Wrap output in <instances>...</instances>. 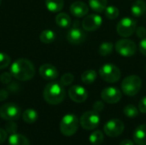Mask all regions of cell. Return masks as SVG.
<instances>
[{"mask_svg": "<svg viewBox=\"0 0 146 145\" xmlns=\"http://www.w3.org/2000/svg\"><path fill=\"white\" fill-rule=\"evenodd\" d=\"M10 57L3 52H0V69L7 68L10 64Z\"/></svg>", "mask_w": 146, "mask_h": 145, "instance_id": "obj_31", "label": "cell"}, {"mask_svg": "<svg viewBox=\"0 0 146 145\" xmlns=\"http://www.w3.org/2000/svg\"><path fill=\"white\" fill-rule=\"evenodd\" d=\"M89 6L92 10L102 13L107 7V0H89Z\"/></svg>", "mask_w": 146, "mask_h": 145, "instance_id": "obj_22", "label": "cell"}, {"mask_svg": "<svg viewBox=\"0 0 146 145\" xmlns=\"http://www.w3.org/2000/svg\"><path fill=\"white\" fill-rule=\"evenodd\" d=\"M97 72L93 69H89L85 71L81 75V81L86 85L92 84L97 79Z\"/></svg>", "mask_w": 146, "mask_h": 145, "instance_id": "obj_24", "label": "cell"}, {"mask_svg": "<svg viewBox=\"0 0 146 145\" xmlns=\"http://www.w3.org/2000/svg\"><path fill=\"white\" fill-rule=\"evenodd\" d=\"M136 33L137 36L140 38H145L146 36V29L144 26H139L138 28H136Z\"/></svg>", "mask_w": 146, "mask_h": 145, "instance_id": "obj_36", "label": "cell"}, {"mask_svg": "<svg viewBox=\"0 0 146 145\" xmlns=\"http://www.w3.org/2000/svg\"><path fill=\"white\" fill-rule=\"evenodd\" d=\"M38 72L40 76L46 80H53L58 77V71L56 68L50 63L43 64L39 68Z\"/></svg>", "mask_w": 146, "mask_h": 145, "instance_id": "obj_15", "label": "cell"}, {"mask_svg": "<svg viewBox=\"0 0 146 145\" xmlns=\"http://www.w3.org/2000/svg\"><path fill=\"white\" fill-rule=\"evenodd\" d=\"M100 77L108 83L117 82L121 76V70L115 65L111 63H107L103 65L99 69Z\"/></svg>", "mask_w": 146, "mask_h": 145, "instance_id": "obj_5", "label": "cell"}, {"mask_svg": "<svg viewBox=\"0 0 146 145\" xmlns=\"http://www.w3.org/2000/svg\"><path fill=\"white\" fill-rule=\"evenodd\" d=\"M12 74L10 73H3L1 74L0 76V80L3 84H8L11 81V79H12Z\"/></svg>", "mask_w": 146, "mask_h": 145, "instance_id": "obj_33", "label": "cell"}, {"mask_svg": "<svg viewBox=\"0 0 146 145\" xmlns=\"http://www.w3.org/2000/svg\"><path fill=\"white\" fill-rule=\"evenodd\" d=\"M123 113L128 118H135L139 115V109L134 105L128 104L124 108Z\"/></svg>", "mask_w": 146, "mask_h": 145, "instance_id": "obj_29", "label": "cell"}, {"mask_svg": "<svg viewBox=\"0 0 146 145\" xmlns=\"http://www.w3.org/2000/svg\"><path fill=\"white\" fill-rule=\"evenodd\" d=\"M120 145H134L133 142L130 139H125L123 141H121V143L120 144Z\"/></svg>", "mask_w": 146, "mask_h": 145, "instance_id": "obj_40", "label": "cell"}, {"mask_svg": "<svg viewBox=\"0 0 146 145\" xmlns=\"http://www.w3.org/2000/svg\"><path fill=\"white\" fill-rule=\"evenodd\" d=\"M133 138L137 145H146V125L139 126L134 130Z\"/></svg>", "mask_w": 146, "mask_h": 145, "instance_id": "obj_17", "label": "cell"}, {"mask_svg": "<svg viewBox=\"0 0 146 145\" xmlns=\"http://www.w3.org/2000/svg\"><path fill=\"white\" fill-rule=\"evenodd\" d=\"M88 11H89V7L87 6L86 3L81 1H76L73 3L70 6L71 14L77 18L85 17L88 14Z\"/></svg>", "mask_w": 146, "mask_h": 145, "instance_id": "obj_16", "label": "cell"}, {"mask_svg": "<svg viewBox=\"0 0 146 145\" xmlns=\"http://www.w3.org/2000/svg\"><path fill=\"white\" fill-rule=\"evenodd\" d=\"M104 138V135L103 132L100 130H97L90 135L89 141L92 145H100L103 143Z\"/></svg>", "mask_w": 146, "mask_h": 145, "instance_id": "obj_27", "label": "cell"}, {"mask_svg": "<svg viewBox=\"0 0 146 145\" xmlns=\"http://www.w3.org/2000/svg\"><path fill=\"white\" fill-rule=\"evenodd\" d=\"M56 23L62 28H68L71 25V18L66 13H60L56 16Z\"/></svg>", "mask_w": 146, "mask_h": 145, "instance_id": "obj_21", "label": "cell"}, {"mask_svg": "<svg viewBox=\"0 0 146 145\" xmlns=\"http://www.w3.org/2000/svg\"><path fill=\"white\" fill-rule=\"evenodd\" d=\"M136 28H137L136 21L130 17H125L121 19L116 26V31L118 34L123 38H128L132 36L135 32Z\"/></svg>", "mask_w": 146, "mask_h": 145, "instance_id": "obj_6", "label": "cell"}, {"mask_svg": "<svg viewBox=\"0 0 146 145\" xmlns=\"http://www.w3.org/2000/svg\"><path fill=\"white\" fill-rule=\"evenodd\" d=\"M79 26H80L79 21H75V22L74 23L73 27L70 28L68 32L67 38H68V41L70 44H81L82 42H84L85 39H86V34L84 32L83 30H81Z\"/></svg>", "mask_w": 146, "mask_h": 145, "instance_id": "obj_11", "label": "cell"}, {"mask_svg": "<svg viewBox=\"0 0 146 145\" xmlns=\"http://www.w3.org/2000/svg\"><path fill=\"white\" fill-rule=\"evenodd\" d=\"M80 126L87 131L96 129L100 123V117L98 113L92 111H87L84 113L80 120Z\"/></svg>", "mask_w": 146, "mask_h": 145, "instance_id": "obj_8", "label": "cell"}, {"mask_svg": "<svg viewBox=\"0 0 146 145\" xmlns=\"http://www.w3.org/2000/svg\"><path fill=\"white\" fill-rule=\"evenodd\" d=\"M10 73L15 79L20 81H27L34 77L35 68L29 60L21 58L12 63L10 67Z\"/></svg>", "mask_w": 146, "mask_h": 145, "instance_id": "obj_1", "label": "cell"}, {"mask_svg": "<svg viewBox=\"0 0 146 145\" xmlns=\"http://www.w3.org/2000/svg\"><path fill=\"white\" fill-rule=\"evenodd\" d=\"M79 127V120L76 115L68 114L64 115L60 123V131L66 137H71L76 133Z\"/></svg>", "mask_w": 146, "mask_h": 145, "instance_id": "obj_4", "label": "cell"}, {"mask_svg": "<svg viewBox=\"0 0 146 145\" xmlns=\"http://www.w3.org/2000/svg\"><path fill=\"white\" fill-rule=\"evenodd\" d=\"M39 39L44 44H51L56 39V33L50 29L44 30L39 35Z\"/></svg>", "mask_w": 146, "mask_h": 145, "instance_id": "obj_23", "label": "cell"}, {"mask_svg": "<svg viewBox=\"0 0 146 145\" xmlns=\"http://www.w3.org/2000/svg\"><path fill=\"white\" fill-rule=\"evenodd\" d=\"M139 109L141 113L146 114V97H144L139 103Z\"/></svg>", "mask_w": 146, "mask_h": 145, "instance_id": "obj_35", "label": "cell"}, {"mask_svg": "<svg viewBox=\"0 0 146 145\" xmlns=\"http://www.w3.org/2000/svg\"><path fill=\"white\" fill-rule=\"evenodd\" d=\"M142 86V80L137 75H128L121 83V90L124 94L129 97L137 95Z\"/></svg>", "mask_w": 146, "mask_h": 145, "instance_id": "obj_3", "label": "cell"}, {"mask_svg": "<svg viewBox=\"0 0 146 145\" xmlns=\"http://www.w3.org/2000/svg\"><path fill=\"white\" fill-rule=\"evenodd\" d=\"M74 80V77L72 73H64L62 77H61V79H60V83L63 85V86H66V85H71Z\"/></svg>", "mask_w": 146, "mask_h": 145, "instance_id": "obj_30", "label": "cell"}, {"mask_svg": "<svg viewBox=\"0 0 146 145\" xmlns=\"http://www.w3.org/2000/svg\"><path fill=\"white\" fill-rule=\"evenodd\" d=\"M104 13H105V16L108 19L115 20L119 16L120 11L115 6H108V7H106L105 10H104Z\"/></svg>", "mask_w": 146, "mask_h": 145, "instance_id": "obj_28", "label": "cell"}, {"mask_svg": "<svg viewBox=\"0 0 146 145\" xmlns=\"http://www.w3.org/2000/svg\"><path fill=\"white\" fill-rule=\"evenodd\" d=\"M115 50L119 53L121 56L124 57H130L135 55L137 51V45L136 44L127 38H122L116 42L115 44Z\"/></svg>", "mask_w": 146, "mask_h": 145, "instance_id": "obj_7", "label": "cell"}, {"mask_svg": "<svg viewBox=\"0 0 146 145\" xmlns=\"http://www.w3.org/2000/svg\"><path fill=\"white\" fill-rule=\"evenodd\" d=\"M145 73H146V66H145Z\"/></svg>", "mask_w": 146, "mask_h": 145, "instance_id": "obj_42", "label": "cell"}, {"mask_svg": "<svg viewBox=\"0 0 146 145\" xmlns=\"http://www.w3.org/2000/svg\"><path fill=\"white\" fill-rule=\"evenodd\" d=\"M38 113L34 109H28L25 110L24 113L22 114V119L27 124L34 123L38 120Z\"/></svg>", "mask_w": 146, "mask_h": 145, "instance_id": "obj_25", "label": "cell"}, {"mask_svg": "<svg viewBox=\"0 0 146 145\" xmlns=\"http://www.w3.org/2000/svg\"><path fill=\"white\" fill-rule=\"evenodd\" d=\"M104 109V104L102 101H97L95 102V103L93 104V110L97 113H99L101 111H103V109Z\"/></svg>", "mask_w": 146, "mask_h": 145, "instance_id": "obj_34", "label": "cell"}, {"mask_svg": "<svg viewBox=\"0 0 146 145\" xmlns=\"http://www.w3.org/2000/svg\"><path fill=\"white\" fill-rule=\"evenodd\" d=\"M1 2H2V0H0V4H1Z\"/></svg>", "mask_w": 146, "mask_h": 145, "instance_id": "obj_41", "label": "cell"}, {"mask_svg": "<svg viewBox=\"0 0 146 145\" xmlns=\"http://www.w3.org/2000/svg\"><path fill=\"white\" fill-rule=\"evenodd\" d=\"M102 22L103 19L99 15H86L84 20L82 21V28L87 32H93L100 27Z\"/></svg>", "mask_w": 146, "mask_h": 145, "instance_id": "obj_12", "label": "cell"}, {"mask_svg": "<svg viewBox=\"0 0 146 145\" xmlns=\"http://www.w3.org/2000/svg\"><path fill=\"white\" fill-rule=\"evenodd\" d=\"M101 97L105 103L114 104L118 103L121 99L122 93L116 87H107L102 91Z\"/></svg>", "mask_w": 146, "mask_h": 145, "instance_id": "obj_13", "label": "cell"}, {"mask_svg": "<svg viewBox=\"0 0 146 145\" xmlns=\"http://www.w3.org/2000/svg\"><path fill=\"white\" fill-rule=\"evenodd\" d=\"M139 51L146 56V38H142L139 43Z\"/></svg>", "mask_w": 146, "mask_h": 145, "instance_id": "obj_37", "label": "cell"}, {"mask_svg": "<svg viewBox=\"0 0 146 145\" xmlns=\"http://www.w3.org/2000/svg\"><path fill=\"white\" fill-rule=\"evenodd\" d=\"M44 98L45 102L51 105H56L61 103L66 96L63 85L58 82H50L47 84L44 89L43 92Z\"/></svg>", "mask_w": 146, "mask_h": 145, "instance_id": "obj_2", "label": "cell"}, {"mask_svg": "<svg viewBox=\"0 0 146 145\" xmlns=\"http://www.w3.org/2000/svg\"><path fill=\"white\" fill-rule=\"evenodd\" d=\"M68 96L72 101L78 103H84L87 99L88 93L83 86L73 85L68 90Z\"/></svg>", "mask_w": 146, "mask_h": 145, "instance_id": "obj_14", "label": "cell"}, {"mask_svg": "<svg viewBox=\"0 0 146 145\" xmlns=\"http://www.w3.org/2000/svg\"><path fill=\"white\" fill-rule=\"evenodd\" d=\"M146 11V3L143 0L135 1L131 8V12L133 16L140 17L142 16Z\"/></svg>", "mask_w": 146, "mask_h": 145, "instance_id": "obj_18", "label": "cell"}, {"mask_svg": "<svg viewBox=\"0 0 146 145\" xmlns=\"http://www.w3.org/2000/svg\"><path fill=\"white\" fill-rule=\"evenodd\" d=\"M7 139V132L0 128V144H3Z\"/></svg>", "mask_w": 146, "mask_h": 145, "instance_id": "obj_38", "label": "cell"}, {"mask_svg": "<svg viewBox=\"0 0 146 145\" xmlns=\"http://www.w3.org/2000/svg\"><path fill=\"white\" fill-rule=\"evenodd\" d=\"M20 107L13 103H8L1 106L0 117L4 121H16L21 116Z\"/></svg>", "mask_w": 146, "mask_h": 145, "instance_id": "obj_9", "label": "cell"}, {"mask_svg": "<svg viewBox=\"0 0 146 145\" xmlns=\"http://www.w3.org/2000/svg\"><path fill=\"white\" fill-rule=\"evenodd\" d=\"M113 50L114 44L111 42H104L98 48V53L102 56H108L113 52Z\"/></svg>", "mask_w": 146, "mask_h": 145, "instance_id": "obj_26", "label": "cell"}, {"mask_svg": "<svg viewBox=\"0 0 146 145\" xmlns=\"http://www.w3.org/2000/svg\"><path fill=\"white\" fill-rule=\"evenodd\" d=\"M45 6L50 12H59L64 6L63 0H45Z\"/></svg>", "mask_w": 146, "mask_h": 145, "instance_id": "obj_20", "label": "cell"}, {"mask_svg": "<svg viewBox=\"0 0 146 145\" xmlns=\"http://www.w3.org/2000/svg\"><path fill=\"white\" fill-rule=\"evenodd\" d=\"M17 125L14 122V121H8L5 124V131L9 134H15L17 132Z\"/></svg>", "mask_w": 146, "mask_h": 145, "instance_id": "obj_32", "label": "cell"}, {"mask_svg": "<svg viewBox=\"0 0 146 145\" xmlns=\"http://www.w3.org/2000/svg\"><path fill=\"white\" fill-rule=\"evenodd\" d=\"M8 96H9V94L6 90H3V89L0 90V101L1 102L6 100L8 98Z\"/></svg>", "mask_w": 146, "mask_h": 145, "instance_id": "obj_39", "label": "cell"}, {"mask_svg": "<svg viewBox=\"0 0 146 145\" xmlns=\"http://www.w3.org/2000/svg\"><path fill=\"white\" fill-rule=\"evenodd\" d=\"M104 131L107 136L110 138H116L122 134L124 131V124L121 120L112 119L105 123Z\"/></svg>", "mask_w": 146, "mask_h": 145, "instance_id": "obj_10", "label": "cell"}, {"mask_svg": "<svg viewBox=\"0 0 146 145\" xmlns=\"http://www.w3.org/2000/svg\"><path fill=\"white\" fill-rule=\"evenodd\" d=\"M9 145H30L28 139L22 134H11L9 138Z\"/></svg>", "mask_w": 146, "mask_h": 145, "instance_id": "obj_19", "label": "cell"}]
</instances>
